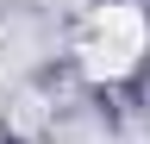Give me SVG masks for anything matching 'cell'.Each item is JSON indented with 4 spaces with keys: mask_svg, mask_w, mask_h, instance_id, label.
<instances>
[{
    "mask_svg": "<svg viewBox=\"0 0 150 144\" xmlns=\"http://www.w3.org/2000/svg\"><path fill=\"white\" fill-rule=\"evenodd\" d=\"M150 50V25L138 6H125V0H112V6H100L81 31V69L94 82H125L131 69L144 63Z\"/></svg>",
    "mask_w": 150,
    "mask_h": 144,
    "instance_id": "obj_1",
    "label": "cell"
}]
</instances>
